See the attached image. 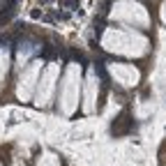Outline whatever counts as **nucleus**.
Returning <instances> with one entry per match:
<instances>
[{"mask_svg":"<svg viewBox=\"0 0 166 166\" xmlns=\"http://www.w3.org/2000/svg\"><path fill=\"white\" fill-rule=\"evenodd\" d=\"M109 74L115 79V83H120L124 88H132L139 81V69L132 65H122V62H113L109 65Z\"/></svg>","mask_w":166,"mask_h":166,"instance_id":"nucleus-2","label":"nucleus"},{"mask_svg":"<svg viewBox=\"0 0 166 166\" xmlns=\"http://www.w3.org/2000/svg\"><path fill=\"white\" fill-rule=\"evenodd\" d=\"M76 95H79V65H69L67 76H65V81H62V95H60L65 113H72L74 111Z\"/></svg>","mask_w":166,"mask_h":166,"instance_id":"nucleus-1","label":"nucleus"},{"mask_svg":"<svg viewBox=\"0 0 166 166\" xmlns=\"http://www.w3.org/2000/svg\"><path fill=\"white\" fill-rule=\"evenodd\" d=\"M95 102H97V79L90 72L88 74V92H85V111L95 109Z\"/></svg>","mask_w":166,"mask_h":166,"instance_id":"nucleus-3","label":"nucleus"}]
</instances>
